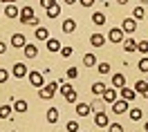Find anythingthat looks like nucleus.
<instances>
[{
    "mask_svg": "<svg viewBox=\"0 0 148 132\" xmlns=\"http://www.w3.org/2000/svg\"><path fill=\"white\" fill-rule=\"evenodd\" d=\"M58 92V83L56 81H52L49 85H45V87H40V92H38V96L43 99V101H49V99H54V94Z\"/></svg>",
    "mask_w": 148,
    "mask_h": 132,
    "instance_id": "obj_1",
    "label": "nucleus"
},
{
    "mask_svg": "<svg viewBox=\"0 0 148 132\" xmlns=\"http://www.w3.org/2000/svg\"><path fill=\"white\" fill-rule=\"evenodd\" d=\"M27 78H29V85H32V87H38V90H40V87H45V78H43L40 72H29Z\"/></svg>",
    "mask_w": 148,
    "mask_h": 132,
    "instance_id": "obj_2",
    "label": "nucleus"
},
{
    "mask_svg": "<svg viewBox=\"0 0 148 132\" xmlns=\"http://www.w3.org/2000/svg\"><path fill=\"white\" fill-rule=\"evenodd\" d=\"M34 18H36V16H34V9H32V7H20V22H23V25H29Z\"/></svg>",
    "mask_w": 148,
    "mask_h": 132,
    "instance_id": "obj_3",
    "label": "nucleus"
},
{
    "mask_svg": "<svg viewBox=\"0 0 148 132\" xmlns=\"http://www.w3.org/2000/svg\"><path fill=\"white\" fill-rule=\"evenodd\" d=\"M119 96L126 101V103H132V101L137 99V92H135L132 87H121V90H119Z\"/></svg>",
    "mask_w": 148,
    "mask_h": 132,
    "instance_id": "obj_4",
    "label": "nucleus"
},
{
    "mask_svg": "<svg viewBox=\"0 0 148 132\" xmlns=\"http://www.w3.org/2000/svg\"><path fill=\"white\" fill-rule=\"evenodd\" d=\"M94 125H97V128H108V125H110V116L106 112H97L94 114Z\"/></svg>",
    "mask_w": 148,
    "mask_h": 132,
    "instance_id": "obj_5",
    "label": "nucleus"
},
{
    "mask_svg": "<svg viewBox=\"0 0 148 132\" xmlns=\"http://www.w3.org/2000/svg\"><path fill=\"white\" fill-rule=\"evenodd\" d=\"M135 29H137V20L135 18H126L123 20V22H121V31H123V34H135Z\"/></svg>",
    "mask_w": 148,
    "mask_h": 132,
    "instance_id": "obj_6",
    "label": "nucleus"
},
{
    "mask_svg": "<svg viewBox=\"0 0 148 132\" xmlns=\"http://www.w3.org/2000/svg\"><path fill=\"white\" fill-rule=\"evenodd\" d=\"M11 74L16 76V78H25V76L29 74V69H27V65H25V63H16V65L11 67Z\"/></svg>",
    "mask_w": 148,
    "mask_h": 132,
    "instance_id": "obj_7",
    "label": "nucleus"
},
{
    "mask_svg": "<svg viewBox=\"0 0 148 132\" xmlns=\"http://www.w3.org/2000/svg\"><path fill=\"white\" fill-rule=\"evenodd\" d=\"M112 112L114 114H126L128 112V103H126L123 99H117V101L112 103Z\"/></svg>",
    "mask_w": 148,
    "mask_h": 132,
    "instance_id": "obj_8",
    "label": "nucleus"
},
{
    "mask_svg": "<svg viewBox=\"0 0 148 132\" xmlns=\"http://www.w3.org/2000/svg\"><path fill=\"white\" fill-rule=\"evenodd\" d=\"M108 40H110V43H123V31H121L119 27H112L110 34H108Z\"/></svg>",
    "mask_w": 148,
    "mask_h": 132,
    "instance_id": "obj_9",
    "label": "nucleus"
},
{
    "mask_svg": "<svg viewBox=\"0 0 148 132\" xmlns=\"http://www.w3.org/2000/svg\"><path fill=\"white\" fill-rule=\"evenodd\" d=\"M117 96H119V94H117V90H114V87H108V90H106V92H103V96H101V99H103V101H106V103H114V101H117Z\"/></svg>",
    "mask_w": 148,
    "mask_h": 132,
    "instance_id": "obj_10",
    "label": "nucleus"
},
{
    "mask_svg": "<svg viewBox=\"0 0 148 132\" xmlns=\"http://www.w3.org/2000/svg\"><path fill=\"white\" fill-rule=\"evenodd\" d=\"M11 108H14V112H18V114H25V112H27V108H29V105H27V101H25V99H16Z\"/></svg>",
    "mask_w": 148,
    "mask_h": 132,
    "instance_id": "obj_11",
    "label": "nucleus"
},
{
    "mask_svg": "<svg viewBox=\"0 0 148 132\" xmlns=\"http://www.w3.org/2000/svg\"><path fill=\"white\" fill-rule=\"evenodd\" d=\"M123 49H126V54H135V52H137V40L128 36L123 40Z\"/></svg>",
    "mask_w": 148,
    "mask_h": 132,
    "instance_id": "obj_12",
    "label": "nucleus"
},
{
    "mask_svg": "<svg viewBox=\"0 0 148 132\" xmlns=\"http://www.w3.org/2000/svg\"><path fill=\"white\" fill-rule=\"evenodd\" d=\"M11 45H14V47H25V45H27V38L23 36V34H14V36H11Z\"/></svg>",
    "mask_w": 148,
    "mask_h": 132,
    "instance_id": "obj_13",
    "label": "nucleus"
},
{
    "mask_svg": "<svg viewBox=\"0 0 148 132\" xmlns=\"http://www.w3.org/2000/svg\"><path fill=\"white\" fill-rule=\"evenodd\" d=\"M23 49H25V58H36L38 56V47L34 45V43H27Z\"/></svg>",
    "mask_w": 148,
    "mask_h": 132,
    "instance_id": "obj_14",
    "label": "nucleus"
},
{
    "mask_svg": "<svg viewBox=\"0 0 148 132\" xmlns=\"http://www.w3.org/2000/svg\"><path fill=\"white\" fill-rule=\"evenodd\" d=\"M5 16L14 20V18H18V16H20V9L16 7V5H7V7H5Z\"/></svg>",
    "mask_w": 148,
    "mask_h": 132,
    "instance_id": "obj_15",
    "label": "nucleus"
},
{
    "mask_svg": "<svg viewBox=\"0 0 148 132\" xmlns=\"http://www.w3.org/2000/svg\"><path fill=\"white\" fill-rule=\"evenodd\" d=\"M112 87H114V90L126 87V76H123V74H114V76H112Z\"/></svg>",
    "mask_w": 148,
    "mask_h": 132,
    "instance_id": "obj_16",
    "label": "nucleus"
},
{
    "mask_svg": "<svg viewBox=\"0 0 148 132\" xmlns=\"http://www.w3.org/2000/svg\"><path fill=\"white\" fill-rule=\"evenodd\" d=\"M90 43H92V47H103V45H106V36L92 34V36H90Z\"/></svg>",
    "mask_w": 148,
    "mask_h": 132,
    "instance_id": "obj_17",
    "label": "nucleus"
},
{
    "mask_svg": "<svg viewBox=\"0 0 148 132\" xmlns=\"http://www.w3.org/2000/svg\"><path fill=\"white\" fill-rule=\"evenodd\" d=\"M47 49H49V52H61L63 45H61V40H56V38H47Z\"/></svg>",
    "mask_w": 148,
    "mask_h": 132,
    "instance_id": "obj_18",
    "label": "nucleus"
},
{
    "mask_svg": "<svg viewBox=\"0 0 148 132\" xmlns=\"http://www.w3.org/2000/svg\"><path fill=\"white\" fill-rule=\"evenodd\" d=\"M108 90V85L106 83H101V81H97V83L92 85V94H97V96H103V92Z\"/></svg>",
    "mask_w": 148,
    "mask_h": 132,
    "instance_id": "obj_19",
    "label": "nucleus"
},
{
    "mask_svg": "<svg viewBox=\"0 0 148 132\" xmlns=\"http://www.w3.org/2000/svg\"><path fill=\"white\" fill-rule=\"evenodd\" d=\"M90 112H92V110H90V103H76V114H79V116H88Z\"/></svg>",
    "mask_w": 148,
    "mask_h": 132,
    "instance_id": "obj_20",
    "label": "nucleus"
},
{
    "mask_svg": "<svg viewBox=\"0 0 148 132\" xmlns=\"http://www.w3.org/2000/svg\"><path fill=\"white\" fill-rule=\"evenodd\" d=\"M34 36H36V40H45L47 43V38H49V34H47V29L40 25V27H36V31H34Z\"/></svg>",
    "mask_w": 148,
    "mask_h": 132,
    "instance_id": "obj_21",
    "label": "nucleus"
},
{
    "mask_svg": "<svg viewBox=\"0 0 148 132\" xmlns=\"http://www.w3.org/2000/svg\"><path fill=\"white\" fill-rule=\"evenodd\" d=\"M58 116H61V112H58L56 108H49V110H47V123H56Z\"/></svg>",
    "mask_w": 148,
    "mask_h": 132,
    "instance_id": "obj_22",
    "label": "nucleus"
},
{
    "mask_svg": "<svg viewBox=\"0 0 148 132\" xmlns=\"http://www.w3.org/2000/svg\"><path fill=\"white\" fill-rule=\"evenodd\" d=\"M72 92H74V87L70 83H61L58 85V94L61 96H67V94H72Z\"/></svg>",
    "mask_w": 148,
    "mask_h": 132,
    "instance_id": "obj_23",
    "label": "nucleus"
},
{
    "mask_svg": "<svg viewBox=\"0 0 148 132\" xmlns=\"http://www.w3.org/2000/svg\"><path fill=\"white\" fill-rule=\"evenodd\" d=\"M92 22L94 25H106V14H103V11H94L92 14Z\"/></svg>",
    "mask_w": 148,
    "mask_h": 132,
    "instance_id": "obj_24",
    "label": "nucleus"
},
{
    "mask_svg": "<svg viewBox=\"0 0 148 132\" xmlns=\"http://www.w3.org/2000/svg\"><path fill=\"white\" fill-rule=\"evenodd\" d=\"M74 29H76V22H74V18H67V20L63 22V31H65V34H72Z\"/></svg>",
    "mask_w": 148,
    "mask_h": 132,
    "instance_id": "obj_25",
    "label": "nucleus"
},
{
    "mask_svg": "<svg viewBox=\"0 0 148 132\" xmlns=\"http://www.w3.org/2000/svg\"><path fill=\"white\" fill-rule=\"evenodd\" d=\"M103 99H94L92 103H90V110H94V112H103Z\"/></svg>",
    "mask_w": 148,
    "mask_h": 132,
    "instance_id": "obj_26",
    "label": "nucleus"
},
{
    "mask_svg": "<svg viewBox=\"0 0 148 132\" xmlns=\"http://www.w3.org/2000/svg\"><path fill=\"white\" fill-rule=\"evenodd\" d=\"M83 65L85 67H94L97 65V56H94V54H85L83 56Z\"/></svg>",
    "mask_w": 148,
    "mask_h": 132,
    "instance_id": "obj_27",
    "label": "nucleus"
},
{
    "mask_svg": "<svg viewBox=\"0 0 148 132\" xmlns=\"http://www.w3.org/2000/svg\"><path fill=\"white\" fill-rule=\"evenodd\" d=\"M11 105H0V119H9L11 116Z\"/></svg>",
    "mask_w": 148,
    "mask_h": 132,
    "instance_id": "obj_28",
    "label": "nucleus"
},
{
    "mask_svg": "<svg viewBox=\"0 0 148 132\" xmlns=\"http://www.w3.org/2000/svg\"><path fill=\"white\" fill-rule=\"evenodd\" d=\"M144 16H146V9H144V7H135V9H132V18L135 20H141Z\"/></svg>",
    "mask_w": 148,
    "mask_h": 132,
    "instance_id": "obj_29",
    "label": "nucleus"
},
{
    "mask_svg": "<svg viewBox=\"0 0 148 132\" xmlns=\"http://www.w3.org/2000/svg\"><path fill=\"white\" fill-rule=\"evenodd\" d=\"M141 110H139V108H132V110H130L128 112V116H130V121H139V119H141Z\"/></svg>",
    "mask_w": 148,
    "mask_h": 132,
    "instance_id": "obj_30",
    "label": "nucleus"
},
{
    "mask_svg": "<svg viewBox=\"0 0 148 132\" xmlns=\"http://www.w3.org/2000/svg\"><path fill=\"white\" fill-rule=\"evenodd\" d=\"M137 52L146 56L148 54V40H137Z\"/></svg>",
    "mask_w": 148,
    "mask_h": 132,
    "instance_id": "obj_31",
    "label": "nucleus"
},
{
    "mask_svg": "<svg viewBox=\"0 0 148 132\" xmlns=\"http://www.w3.org/2000/svg\"><path fill=\"white\" fill-rule=\"evenodd\" d=\"M61 16V7L58 5H54L52 9H47V18H58Z\"/></svg>",
    "mask_w": 148,
    "mask_h": 132,
    "instance_id": "obj_32",
    "label": "nucleus"
},
{
    "mask_svg": "<svg viewBox=\"0 0 148 132\" xmlns=\"http://www.w3.org/2000/svg\"><path fill=\"white\" fill-rule=\"evenodd\" d=\"M146 87H148V81H137V83H135V92H137V94H144Z\"/></svg>",
    "mask_w": 148,
    "mask_h": 132,
    "instance_id": "obj_33",
    "label": "nucleus"
},
{
    "mask_svg": "<svg viewBox=\"0 0 148 132\" xmlns=\"http://www.w3.org/2000/svg\"><path fill=\"white\" fill-rule=\"evenodd\" d=\"M65 128H67V132H79L81 130V128H79V121H67Z\"/></svg>",
    "mask_w": 148,
    "mask_h": 132,
    "instance_id": "obj_34",
    "label": "nucleus"
},
{
    "mask_svg": "<svg viewBox=\"0 0 148 132\" xmlns=\"http://www.w3.org/2000/svg\"><path fill=\"white\" fill-rule=\"evenodd\" d=\"M137 67H139V72H146V74H148V56H144V58H141Z\"/></svg>",
    "mask_w": 148,
    "mask_h": 132,
    "instance_id": "obj_35",
    "label": "nucleus"
},
{
    "mask_svg": "<svg viewBox=\"0 0 148 132\" xmlns=\"http://www.w3.org/2000/svg\"><path fill=\"white\" fill-rule=\"evenodd\" d=\"M97 69H99V74H108L110 72V63H99Z\"/></svg>",
    "mask_w": 148,
    "mask_h": 132,
    "instance_id": "obj_36",
    "label": "nucleus"
},
{
    "mask_svg": "<svg viewBox=\"0 0 148 132\" xmlns=\"http://www.w3.org/2000/svg\"><path fill=\"white\" fill-rule=\"evenodd\" d=\"M54 5H58L56 0H40V7H45V9H52Z\"/></svg>",
    "mask_w": 148,
    "mask_h": 132,
    "instance_id": "obj_37",
    "label": "nucleus"
},
{
    "mask_svg": "<svg viewBox=\"0 0 148 132\" xmlns=\"http://www.w3.org/2000/svg\"><path fill=\"white\" fill-rule=\"evenodd\" d=\"M7 78H9V72L0 67V85H2V83H7Z\"/></svg>",
    "mask_w": 148,
    "mask_h": 132,
    "instance_id": "obj_38",
    "label": "nucleus"
},
{
    "mask_svg": "<svg viewBox=\"0 0 148 132\" xmlns=\"http://www.w3.org/2000/svg\"><path fill=\"white\" fill-rule=\"evenodd\" d=\"M67 78H79V69H76V67H70V69H67Z\"/></svg>",
    "mask_w": 148,
    "mask_h": 132,
    "instance_id": "obj_39",
    "label": "nucleus"
},
{
    "mask_svg": "<svg viewBox=\"0 0 148 132\" xmlns=\"http://www.w3.org/2000/svg\"><path fill=\"white\" fill-rule=\"evenodd\" d=\"M108 132H123V128H121L119 123H110V128H108Z\"/></svg>",
    "mask_w": 148,
    "mask_h": 132,
    "instance_id": "obj_40",
    "label": "nucleus"
},
{
    "mask_svg": "<svg viewBox=\"0 0 148 132\" xmlns=\"http://www.w3.org/2000/svg\"><path fill=\"white\" fill-rule=\"evenodd\" d=\"M76 96H79V94H76V90H74L72 94H67V96H65V101H67V103H76Z\"/></svg>",
    "mask_w": 148,
    "mask_h": 132,
    "instance_id": "obj_41",
    "label": "nucleus"
},
{
    "mask_svg": "<svg viewBox=\"0 0 148 132\" xmlns=\"http://www.w3.org/2000/svg\"><path fill=\"white\" fill-rule=\"evenodd\" d=\"M61 56L70 58V56H72V47H63V49H61Z\"/></svg>",
    "mask_w": 148,
    "mask_h": 132,
    "instance_id": "obj_42",
    "label": "nucleus"
},
{
    "mask_svg": "<svg viewBox=\"0 0 148 132\" xmlns=\"http://www.w3.org/2000/svg\"><path fill=\"white\" fill-rule=\"evenodd\" d=\"M94 2H97V0H81V5H83V7H92Z\"/></svg>",
    "mask_w": 148,
    "mask_h": 132,
    "instance_id": "obj_43",
    "label": "nucleus"
},
{
    "mask_svg": "<svg viewBox=\"0 0 148 132\" xmlns=\"http://www.w3.org/2000/svg\"><path fill=\"white\" fill-rule=\"evenodd\" d=\"M5 52H7V43H2V40H0V56H2Z\"/></svg>",
    "mask_w": 148,
    "mask_h": 132,
    "instance_id": "obj_44",
    "label": "nucleus"
},
{
    "mask_svg": "<svg viewBox=\"0 0 148 132\" xmlns=\"http://www.w3.org/2000/svg\"><path fill=\"white\" fill-rule=\"evenodd\" d=\"M29 25H32V27H40V20H38V18H34L32 22H29Z\"/></svg>",
    "mask_w": 148,
    "mask_h": 132,
    "instance_id": "obj_45",
    "label": "nucleus"
},
{
    "mask_svg": "<svg viewBox=\"0 0 148 132\" xmlns=\"http://www.w3.org/2000/svg\"><path fill=\"white\" fill-rule=\"evenodd\" d=\"M0 2H5V5H16L18 0H0Z\"/></svg>",
    "mask_w": 148,
    "mask_h": 132,
    "instance_id": "obj_46",
    "label": "nucleus"
},
{
    "mask_svg": "<svg viewBox=\"0 0 148 132\" xmlns=\"http://www.w3.org/2000/svg\"><path fill=\"white\" fill-rule=\"evenodd\" d=\"M117 5H128V0H117Z\"/></svg>",
    "mask_w": 148,
    "mask_h": 132,
    "instance_id": "obj_47",
    "label": "nucleus"
},
{
    "mask_svg": "<svg viewBox=\"0 0 148 132\" xmlns=\"http://www.w3.org/2000/svg\"><path fill=\"white\" fill-rule=\"evenodd\" d=\"M65 5H74V2H76V0H63Z\"/></svg>",
    "mask_w": 148,
    "mask_h": 132,
    "instance_id": "obj_48",
    "label": "nucleus"
},
{
    "mask_svg": "<svg viewBox=\"0 0 148 132\" xmlns=\"http://www.w3.org/2000/svg\"><path fill=\"white\" fill-rule=\"evenodd\" d=\"M141 96H144V99H148V87L144 90V94H141Z\"/></svg>",
    "mask_w": 148,
    "mask_h": 132,
    "instance_id": "obj_49",
    "label": "nucleus"
},
{
    "mask_svg": "<svg viewBox=\"0 0 148 132\" xmlns=\"http://www.w3.org/2000/svg\"><path fill=\"white\" fill-rule=\"evenodd\" d=\"M139 5H141V7H144V5H148V0H139Z\"/></svg>",
    "mask_w": 148,
    "mask_h": 132,
    "instance_id": "obj_50",
    "label": "nucleus"
},
{
    "mask_svg": "<svg viewBox=\"0 0 148 132\" xmlns=\"http://www.w3.org/2000/svg\"><path fill=\"white\" fill-rule=\"evenodd\" d=\"M144 130H146V132H148V121H146V125H144Z\"/></svg>",
    "mask_w": 148,
    "mask_h": 132,
    "instance_id": "obj_51",
    "label": "nucleus"
}]
</instances>
